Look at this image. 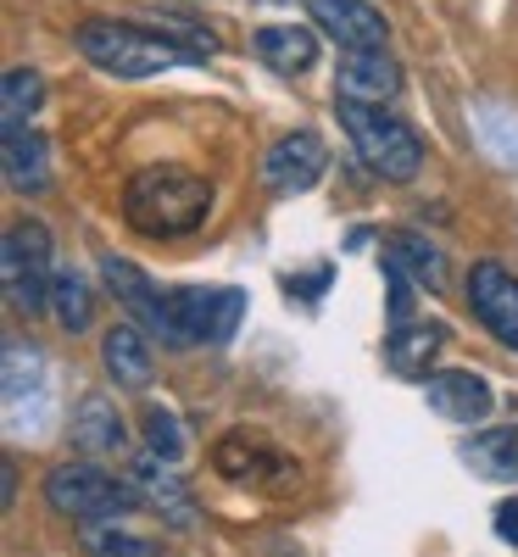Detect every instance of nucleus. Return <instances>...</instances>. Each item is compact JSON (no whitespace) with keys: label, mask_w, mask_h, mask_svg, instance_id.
Returning <instances> with one entry per match:
<instances>
[{"label":"nucleus","mask_w":518,"mask_h":557,"mask_svg":"<svg viewBox=\"0 0 518 557\" xmlns=\"http://www.w3.org/2000/svg\"><path fill=\"white\" fill-rule=\"evenodd\" d=\"M123 218L134 235L146 240H178V235H196V228L212 218V184L196 168H178V162H151L128 178L123 190Z\"/></svg>","instance_id":"obj_1"},{"label":"nucleus","mask_w":518,"mask_h":557,"mask_svg":"<svg viewBox=\"0 0 518 557\" xmlns=\"http://www.w3.org/2000/svg\"><path fill=\"white\" fill-rule=\"evenodd\" d=\"M73 45L84 51V62H96L112 78H151L178 62H207V51L201 45H184V34H151L134 23H84L73 34Z\"/></svg>","instance_id":"obj_2"},{"label":"nucleus","mask_w":518,"mask_h":557,"mask_svg":"<svg viewBox=\"0 0 518 557\" xmlns=\"http://www.w3.org/2000/svg\"><path fill=\"white\" fill-rule=\"evenodd\" d=\"M335 112H341V123H346V134H351V146H357V157H362V168H368L373 178H391V184L418 178L423 146H418V134H412L402 117L380 112L373 101H351V96H341Z\"/></svg>","instance_id":"obj_3"},{"label":"nucleus","mask_w":518,"mask_h":557,"mask_svg":"<svg viewBox=\"0 0 518 557\" xmlns=\"http://www.w3.org/2000/svg\"><path fill=\"white\" fill-rule=\"evenodd\" d=\"M45 502H51V513L89 524V519L134 513V507H139V491H134V480L107 474L101 462H57V469L45 474Z\"/></svg>","instance_id":"obj_4"},{"label":"nucleus","mask_w":518,"mask_h":557,"mask_svg":"<svg viewBox=\"0 0 518 557\" xmlns=\"http://www.w3.org/2000/svg\"><path fill=\"white\" fill-rule=\"evenodd\" d=\"M51 228L45 223H12L7 228V246H0V278H7V301L12 312H45L51 307Z\"/></svg>","instance_id":"obj_5"},{"label":"nucleus","mask_w":518,"mask_h":557,"mask_svg":"<svg viewBox=\"0 0 518 557\" xmlns=\"http://www.w3.org/2000/svg\"><path fill=\"white\" fill-rule=\"evenodd\" d=\"M246 318L240 290H173V330L178 346H229Z\"/></svg>","instance_id":"obj_6"},{"label":"nucleus","mask_w":518,"mask_h":557,"mask_svg":"<svg viewBox=\"0 0 518 557\" xmlns=\"http://www.w3.org/2000/svg\"><path fill=\"white\" fill-rule=\"evenodd\" d=\"M101 278L112 285V296L123 301V312L134 323H146V330L162 341V346H178V330H173V290H157L146 273L123 257H101Z\"/></svg>","instance_id":"obj_7"},{"label":"nucleus","mask_w":518,"mask_h":557,"mask_svg":"<svg viewBox=\"0 0 518 557\" xmlns=\"http://www.w3.org/2000/svg\"><path fill=\"white\" fill-rule=\"evenodd\" d=\"M329 168V151H323V139L312 128H296L285 139H273L268 157H262V184L273 196H307L312 184L323 178Z\"/></svg>","instance_id":"obj_8"},{"label":"nucleus","mask_w":518,"mask_h":557,"mask_svg":"<svg viewBox=\"0 0 518 557\" xmlns=\"http://www.w3.org/2000/svg\"><path fill=\"white\" fill-rule=\"evenodd\" d=\"M468 307L485 330L518 351V273H507L502 262H474L468 273Z\"/></svg>","instance_id":"obj_9"},{"label":"nucleus","mask_w":518,"mask_h":557,"mask_svg":"<svg viewBox=\"0 0 518 557\" xmlns=\"http://www.w3.org/2000/svg\"><path fill=\"white\" fill-rule=\"evenodd\" d=\"M307 12L341 51H385L391 45L385 12H373L368 0H307Z\"/></svg>","instance_id":"obj_10"},{"label":"nucleus","mask_w":518,"mask_h":557,"mask_svg":"<svg viewBox=\"0 0 518 557\" xmlns=\"http://www.w3.org/2000/svg\"><path fill=\"white\" fill-rule=\"evenodd\" d=\"M423 401L441 418H452V424H485L491 407H496V391L474 374V368H441V374L423 380Z\"/></svg>","instance_id":"obj_11"},{"label":"nucleus","mask_w":518,"mask_h":557,"mask_svg":"<svg viewBox=\"0 0 518 557\" xmlns=\"http://www.w3.org/2000/svg\"><path fill=\"white\" fill-rule=\"evenodd\" d=\"M0 162H7V184L17 196H45L51 190V146H45L39 128H28V123L0 128Z\"/></svg>","instance_id":"obj_12"},{"label":"nucleus","mask_w":518,"mask_h":557,"mask_svg":"<svg viewBox=\"0 0 518 557\" xmlns=\"http://www.w3.org/2000/svg\"><path fill=\"white\" fill-rule=\"evenodd\" d=\"M101 362H107V374L118 380V391H146L151 374H157L151 335L134 330V323H112L107 341H101Z\"/></svg>","instance_id":"obj_13"},{"label":"nucleus","mask_w":518,"mask_h":557,"mask_svg":"<svg viewBox=\"0 0 518 557\" xmlns=\"http://www.w3.org/2000/svg\"><path fill=\"white\" fill-rule=\"evenodd\" d=\"M396 89H402V67L391 62V51H341V96L380 107Z\"/></svg>","instance_id":"obj_14"},{"label":"nucleus","mask_w":518,"mask_h":557,"mask_svg":"<svg viewBox=\"0 0 518 557\" xmlns=\"http://www.w3.org/2000/svg\"><path fill=\"white\" fill-rule=\"evenodd\" d=\"M446 323H396V335L385 341V362H391V374L402 380H430V362L435 351L446 346Z\"/></svg>","instance_id":"obj_15"},{"label":"nucleus","mask_w":518,"mask_h":557,"mask_svg":"<svg viewBox=\"0 0 518 557\" xmlns=\"http://www.w3.org/2000/svg\"><path fill=\"white\" fill-rule=\"evenodd\" d=\"M123 418H118V407L101 396V391H89L78 407H73V446L84 451V457H112V451H123Z\"/></svg>","instance_id":"obj_16"},{"label":"nucleus","mask_w":518,"mask_h":557,"mask_svg":"<svg viewBox=\"0 0 518 557\" xmlns=\"http://www.w3.org/2000/svg\"><path fill=\"white\" fill-rule=\"evenodd\" d=\"M128 480H134L139 502H146V507H157V513H162L173 530H190V524H196V502L184 496V485H178L173 474H162V457L134 462V469H128Z\"/></svg>","instance_id":"obj_17"},{"label":"nucleus","mask_w":518,"mask_h":557,"mask_svg":"<svg viewBox=\"0 0 518 557\" xmlns=\"http://www.w3.org/2000/svg\"><path fill=\"white\" fill-rule=\"evenodd\" d=\"M257 57L273 73H307L318 62V34L301 23H268V28H257Z\"/></svg>","instance_id":"obj_18"},{"label":"nucleus","mask_w":518,"mask_h":557,"mask_svg":"<svg viewBox=\"0 0 518 557\" xmlns=\"http://www.w3.org/2000/svg\"><path fill=\"white\" fill-rule=\"evenodd\" d=\"M385 262H396L402 273H412L418 285H441L446 278V257H441V246H430L423 235H412V228H391L385 235Z\"/></svg>","instance_id":"obj_19"},{"label":"nucleus","mask_w":518,"mask_h":557,"mask_svg":"<svg viewBox=\"0 0 518 557\" xmlns=\"http://www.w3.org/2000/svg\"><path fill=\"white\" fill-rule=\"evenodd\" d=\"M457 457H462L474 474H485V480H518V424H513V430H491V435L462 441Z\"/></svg>","instance_id":"obj_20"},{"label":"nucleus","mask_w":518,"mask_h":557,"mask_svg":"<svg viewBox=\"0 0 518 557\" xmlns=\"http://www.w3.org/2000/svg\"><path fill=\"white\" fill-rule=\"evenodd\" d=\"M51 318L62 323L67 335H84L89 330V318H96V296H89L84 273L57 268V278H51Z\"/></svg>","instance_id":"obj_21"},{"label":"nucleus","mask_w":518,"mask_h":557,"mask_svg":"<svg viewBox=\"0 0 518 557\" xmlns=\"http://www.w3.org/2000/svg\"><path fill=\"white\" fill-rule=\"evenodd\" d=\"M39 107H45V78L34 67H12L7 78H0V128L28 123Z\"/></svg>","instance_id":"obj_22"},{"label":"nucleus","mask_w":518,"mask_h":557,"mask_svg":"<svg viewBox=\"0 0 518 557\" xmlns=\"http://www.w3.org/2000/svg\"><path fill=\"white\" fill-rule=\"evenodd\" d=\"M78 541H84V552H89V557H157V552H162L157 541L128 535V530H118V524H107V519L78 524Z\"/></svg>","instance_id":"obj_23"},{"label":"nucleus","mask_w":518,"mask_h":557,"mask_svg":"<svg viewBox=\"0 0 518 557\" xmlns=\"http://www.w3.org/2000/svg\"><path fill=\"white\" fill-rule=\"evenodd\" d=\"M39 391H45V368H39L34 346L7 341V412H17L23 396H39Z\"/></svg>","instance_id":"obj_24"},{"label":"nucleus","mask_w":518,"mask_h":557,"mask_svg":"<svg viewBox=\"0 0 518 557\" xmlns=\"http://www.w3.org/2000/svg\"><path fill=\"white\" fill-rule=\"evenodd\" d=\"M146 446L162 462H178L184 457V430H178V418L168 407H146Z\"/></svg>","instance_id":"obj_25"},{"label":"nucleus","mask_w":518,"mask_h":557,"mask_svg":"<svg viewBox=\"0 0 518 557\" xmlns=\"http://www.w3.org/2000/svg\"><path fill=\"white\" fill-rule=\"evenodd\" d=\"M412 273H402L396 262H385V285H391V296H385V307H391V323H412V285H407Z\"/></svg>","instance_id":"obj_26"},{"label":"nucleus","mask_w":518,"mask_h":557,"mask_svg":"<svg viewBox=\"0 0 518 557\" xmlns=\"http://www.w3.org/2000/svg\"><path fill=\"white\" fill-rule=\"evenodd\" d=\"M496 535H502L507 546H518V496H507V502L496 507Z\"/></svg>","instance_id":"obj_27"},{"label":"nucleus","mask_w":518,"mask_h":557,"mask_svg":"<svg viewBox=\"0 0 518 557\" xmlns=\"http://www.w3.org/2000/svg\"><path fill=\"white\" fill-rule=\"evenodd\" d=\"M0 502H17V469H12V462H7V469H0Z\"/></svg>","instance_id":"obj_28"}]
</instances>
